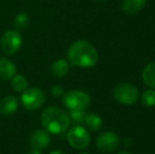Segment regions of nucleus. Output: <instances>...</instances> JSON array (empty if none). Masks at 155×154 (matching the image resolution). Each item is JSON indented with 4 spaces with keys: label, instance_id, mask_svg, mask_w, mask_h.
<instances>
[{
    "label": "nucleus",
    "instance_id": "nucleus-1",
    "mask_svg": "<svg viewBox=\"0 0 155 154\" xmlns=\"http://www.w3.org/2000/svg\"><path fill=\"white\" fill-rule=\"evenodd\" d=\"M67 57L73 66L80 68H92L98 61L97 50L92 43L86 40L72 43L68 50Z\"/></svg>",
    "mask_w": 155,
    "mask_h": 154
},
{
    "label": "nucleus",
    "instance_id": "nucleus-2",
    "mask_svg": "<svg viewBox=\"0 0 155 154\" xmlns=\"http://www.w3.org/2000/svg\"><path fill=\"white\" fill-rule=\"evenodd\" d=\"M40 123L48 133L58 135L65 132L70 127V118L64 111L58 107H48L40 115Z\"/></svg>",
    "mask_w": 155,
    "mask_h": 154
},
{
    "label": "nucleus",
    "instance_id": "nucleus-3",
    "mask_svg": "<svg viewBox=\"0 0 155 154\" xmlns=\"http://www.w3.org/2000/svg\"><path fill=\"white\" fill-rule=\"evenodd\" d=\"M63 105L69 110H84L91 103V97L84 91L72 90L62 95Z\"/></svg>",
    "mask_w": 155,
    "mask_h": 154
},
{
    "label": "nucleus",
    "instance_id": "nucleus-4",
    "mask_svg": "<svg viewBox=\"0 0 155 154\" xmlns=\"http://www.w3.org/2000/svg\"><path fill=\"white\" fill-rule=\"evenodd\" d=\"M114 97L118 103L123 105H134L139 98L138 89L132 84L123 82L114 89Z\"/></svg>",
    "mask_w": 155,
    "mask_h": 154
},
{
    "label": "nucleus",
    "instance_id": "nucleus-5",
    "mask_svg": "<svg viewBox=\"0 0 155 154\" xmlns=\"http://www.w3.org/2000/svg\"><path fill=\"white\" fill-rule=\"evenodd\" d=\"M20 100L25 109L33 111L42 107L45 103V94L39 88H30L22 92Z\"/></svg>",
    "mask_w": 155,
    "mask_h": 154
},
{
    "label": "nucleus",
    "instance_id": "nucleus-6",
    "mask_svg": "<svg viewBox=\"0 0 155 154\" xmlns=\"http://www.w3.org/2000/svg\"><path fill=\"white\" fill-rule=\"evenodd\" d=\"M22 45V37L17 30H8L0 39L1 50L8 55H14Z\"/></svg>",
    "mask_w": 155,
    "mask_h": 154
},
{
    "label": "nucleus",
    "instance_id": "nucleus-7",
    "mask_svg": "<svg viewBox=\"0 0 155 154\" xmlns=\"http://www.w3.org/2000/svg\"><path fill=\"white\" fill-rule=\"evenodd\" d=\"M67 138L69 144L75 149H86L91 142L90 133L82 126H75L69 130Z\"/></svg>",
    "mask_w": 155,
    "mask_h": 154
},
{
    "label": "nucleus",
    "instance_id": "nucleus-8",
    "mask_svg": "<svg viewBox=\"0 0 155 154\" xmlns=\"http://www.w3.org/2000/svg\"><path fill=\"white\" fill-rule=\"evenodd\" d=\"M119 145V137L112 131H106L99 134L96 139V147L104 153L113 152Z\"/></svg>",
    "mask_w": 155,
    "mask_h": 154
},
{
    "label": "nucleus",
    "instance_id": "nucleus-9",
    "mask_svg": "<svg viewBox=\"0 0 155 154\" xmlns=\"http://www.w3.org/2000/svg\"><path fill=\"white\" fill-rule=\"evenodd\" d=\"M50 143H51V138L45 130L38 129L35 132H33L32 135L30 136V145L33 149L43 150V149L48 148Z\"/></svg>",
    "mask_w": 155,
    "mask_h": 154
},
{
    "label": "nucleus",
    "instance_id": "nucleus-10",
    "mask_svg": "<svg viewBox=\"0 0 155 154\" xmlns=\"http://www.w3.org/2000/svg\"><path fill=\"white\" fill-rule=\"evenodd\" d=\"M18 109V99L14 95H6L0 101V114L11 116Z\"/></svg>",
    "mask_w": 155,
    "mask_h": 154
},
{
    "label": "nucleus",
    "instance_id": "nucleus-11",
    "mask_svg": "<svg viewBox=\"0 0 155 154\" xmlns=\"http://www.w3.org/2000/svg\"><path fill=\"white\" fill-rule=\"evenodd\" d=\"M16 75V66L8 58H0V79L10 80Z\"/></svg>",
    "mask_w": 155,
    "mask_h": 154
},
{
    "label": "nucleus",
    "instance_id": "nucleus-12",
    "mask_svg": "<svg viewBox=\"0 0 155 154\" xmlns=\"http://www.w3.org/2000/svg\"><path fill=\"white\" fill-rule=\"evenodd\" d=\"M146 0H123L121 8L126 14L134 15L143 10Z\"/></svg>",
    "mask_w": 155,
    "mask_h": 154
},
{
    "label": "nucleus",
    "instance_id": "nucleus-13",
    "mask_svg": "<svg viewBox=\"0 0 155 154\" xmlns=\"http://www.w3.org/2000/svg\"><path fill=\"white\" fill-rule=\"evenodd\" d=\"M69 64L65 59H57L52 64L51 72L54 76L62 78L69 73Z\"/></svg>",
    "mask_w": 155,
    "mask_h": 154
},
{
    "label": "nucleus",
    "instance_id": "nucleus-14",
    "mask_svg": "<svg viewBox=\"0 0 155 154\" xmlns=\"http://www.w3.org/2000/svg\"><path fill=\"white\" fill-rule=\"evenodd\" d=\"M143 80L149 88L155 89V61L145 67L143 71Z\"/></svg>",
    "mask_w": 155,
    "mask_h": 154
},
{
    "label": "nucleus",
    "instance_id": "nucleus-15",
    "mask_svg": "<svg viewBox=\"0 0 155 154\" xmlns=\"http://www.w3.org/2000/svg\"><path fill=\"white\" fill-rule=\"evenodd\" d=\"M84 123L87 126V128H88L89 130H91V131H93V132H96L101 129L102 119L98 115H96V114L89 113V114H86Z\"/></svg>",
    "mask_w": 155,
    "mask_h": 154
},
{
    "label": "nucleus",
    "instance_id": "nucleus-16",
    "mask_svg": "<svg viewBox=\"0 0 155 154\" xmlns=\"http://www.w3.org/2000/svg\"><path fill=\"white\" fill-rule=\"evenodd\" d=\"M13 25H14L15 29L17 31H22L25 30L30 25V17L27 13H19L15 16L14 20H13Z\"/></svg>",
    "mask_w": 155,
    "mask_h": 154
},
{
    "label": "nucleus",
    "instance_id": "nucleus-17",
    "mask_svg": "<svg viewBox=\"0 0 155 154\" xmlns=\"http://www.w3.org/2000/svg\"><path fill=\"white\" fill-rule=\"evenodd\" d=\"M11 86L14 91L22 93L28 89V80L23 75H15L11 79Z\"/></svg>",
    "mask_w": 155,
    "mask_h": 154
},
{
    "label": "nucleus",
    "instance_id": "nucleus-18",
    "mask_svg": "<svg viewBox=\"0 0 155 154\" xmlns=\"http://www.w3.org/2000/svg\"><path fill=\"white\" fill-rule=\"evenodd\" d=\"M141 103L145 107H154L155 106V90L149 89L146 90L141 95Z\"/></svg>",
    "mask_w": 155,
    "mask_h": 154
},
{
    "label": "nucleus",
    "instance_id": "nucleus-19",
    "mask_svg": "<svg viewBox=\"0 0 155 154\" xmlns=\"http://www.w3.org/2000/svg\"><path fill=\"white\" fill-rule=\"evenodd\" d=\"M84 117H86L84 110H70V113H69L70 121L75 123L76 126H80L81 123H84Z\"/></svg>",
    "mask_w": 155,
    "mask_h": 154
},
{
    "label": "nucleus",
    "instance_id": "nucleus-20",
    "mask_svg": "<svg viewBox=\"0 0 155 154\" xmlns=\"http://www.w3.org/2000/svg\"><path fill=\"white\" fill-rule=\"evenodd\" d=\"M51 93L53 96L55 97H60L62 96L63 94H64V92H63V89L61 86H58V84H55V86H53L51 88Z\"/></svg>",
    "mask_w": 155,
    "mask_h": 154
},
{
    "label": "nucleus",
    "instance_id": "nucleus-21",
    "mask_svg": "<svg viewBox=\"0 0 155 154\" xmlns=\"http://www.w3.org/2000/svg\"><path fill=\"white\" fill-rule=\"evenodd\" d=\"M28 154H41V150H37V149H32Z\"/></svg>",
    "mask_w": 155,
    "mask_h": 154
},
{
    "label": "nucleus",
    "instance_id": "nucleus-22",
    "mask_svg": "<svg viewBox=\"0 0 155 154\" xmlns=\"http://www.w3.org/2000/svg\"><path fill=\"white\" fill-rule=\"evenodd\" d=\"M50 154H67V153L62 150H54V151H52Z\"/></svg>",
    "mask_w": 155,
    "mask_h": 154
},
{
    "label": "nucleus",
    "instance_id": "nucleus-23",
    "mask_svg": "<svg viewBox=\"0 0 155 154\" xmlns=\"http://www.w3.org/2000/svg\"><path fill=\"white\" fill-rule=\"evenodd\" d=\"M117 154H131L130 152H126V151H124V152H119V153H117Z\"/></svg>",
    "mask_w": 155,
    "mask_h": 154
},
{
    "label": "nucleus",
    "instance_id": "nucleus-24",
    "mask_svg": "<svg viewBox=\"0 0 155 154\" xmlns=\"http://www.w3.org/2000/svg\"><path fill=\"white\" fill-rule=\"evenodd\" d=\"M79 154H89V153H87V152H81V153H79Z\"/></svg>",
    "mask_w": 155,
    "mask_h": 154
},
{
    "label": "nucleus",
    "instance_id": "nucleus-25",
    "mask_svg": "<svg viewBox=\"0 0 155 154\" xmlns=\"http://www.w3.org/2000/svg\"><path fill=\"white\" fill-rule=\"evenodd\" d=\"M97 1H104V0H97Z\"/></svg>",
    "mask_w": 155,
    "mask_h": 154
}]
</instances>
